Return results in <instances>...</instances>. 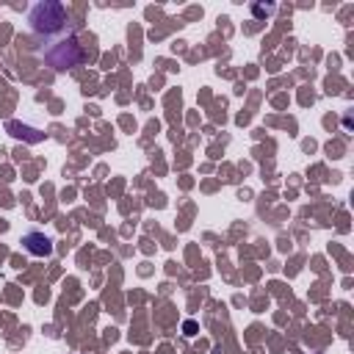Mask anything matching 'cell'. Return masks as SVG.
Masks as SVG:
<instances>
[{
    "instance_id": "1",
    "label": "cell",
    "mask_w": 354,
    "mask_h": 354,
    "mask_svg": "<svg viewBox=\"0 0 354 354\" xmlns=\"http://www.w3.org/2000/svg\"><path fill=\"white\" fill-rule=\"evenodd\" d=\"M28 25H30V33L36 39H64V33L72 28V19H69V11L64 3L41 0L30 8Z\"/></svg>"
},
{
    "instance_id": "2",
    "label": "cell",
    "mask_w": 354,
    "mask_h": 354,
    "mask_svg": "<svg viewBox=\"0 0 354 354\" xmlns=\"http://www.w3.org/2000/svg\"><path fill=\"white\" fill-rule=\"evenodd\" d=\"M80 58H83V50H80V44H77L75 36H64V39L53 41V44L44 50V61H47L55 72H66V69L77 66Z\"/></svg>"
},
{
    "instance_id": "3",
    "label": "cell",
    "mask_w": 354,
    "mask_h": 354,
    "mask_svg": "<svg viewBox=\"0 0 354 354\" xmlns=\"http://www.w3.org/2000/svg\"><path fill=\"white\" fill-rule=\"evenodd\" d=\"M22 246H25V252L33 254V257H50L53 249H55V246H53V238L44 235V232H39V230L25 232V235H22Z\"/></svg>"
},
{
    "instance_id": "4",
    "label": "cell",
    "mask_w": 354,
    "mask_h": 354,
    "mask_svg": "<svg viewBox=\"0 0 354 354\" xmlns=\"http://www.w3.org/2000/svg\"><path fill=\"white\" fill-rule=\"evenodd\" d=\"M6 130H8L14 138H28L30 144L41 141V133H39V130H33V127H25V124H19V122H8V124H6Z\"/></svg>"
},
{
    "instance_id": "5",
    "label": "cell",
    "mask_w": 354,
    "mask_h": 354,
    "mask_svg": "<svg viewBox=\"0 0 354 354\" xmlns=\"http://www.w3.org/2000/svg\"><path fill=\"white\" fill-rule=\"evenodd\" d=\"M252 14H254V17H268V14H274V3H268V6L254 3V6H252Z\"/></svg>"
},
{
    "instance_id": "6",
    "label": "cell",
    "mask_w": 354,
    "mask_h": 354,
    "mask_svg": "<svg viewBox=\"0 0 354 354\" xmlns=\"http://www.w3.org/2000/svg\"><path fill=\"white\" fill-rule=\"evenodd\" d=\"M183 329H185V335H188V337H191V335H196V324H194V321H185V324H183Z\"/></svg>"
}]
</instances>
